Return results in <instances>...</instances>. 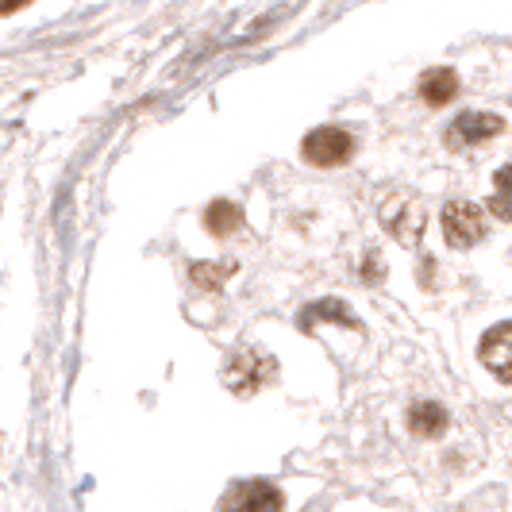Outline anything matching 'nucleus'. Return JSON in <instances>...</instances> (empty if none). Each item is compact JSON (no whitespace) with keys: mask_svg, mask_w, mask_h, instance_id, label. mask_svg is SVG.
I'll return each mask as SVG.
<instances>
[{"mask_svg":"<svg viewBox=\"0 0 512 512\" xmlns=\"http://www.w3.org/2000/svg\"><path fill=\"white\" fill-rule=\"evenodd\" d=\"M27 0H0V16H12V12H20Z\"/></svg>","mask_w":512,"mask_h":512,"instance_id":"nucleus-13","label":"nucleus"},{"mask_svg":"<svg viewBox=\"0 0 512 512\" xmlns=\"http://www.w3.org/2000/svg\"><path fill=\"white\" fill-rule=\"evenodd\" d=\"M205 228L224 239V235L243 228V212L231 205V201H216V205H208V212H205Z\"/></svg>","mask_w":512,"mask_h":512,"instance_id":"nucleus-10","label":"nucleus"},{"mask_svg":"<svg viewBox=\"0 0 512 512\" xmlns=\"http://www.w3.org/2000/svg\"><path fill=\"white\" fill-rule=\"evenodd\" d=\"M301 154L312 166H343L355 154V139H351V131L343 128H316L308 131Z\"/></svg>","mask_w":512,"mask_h":512,"instance_id":"nucleus-4","label":"nucleus"},{"mask_svg":"<svg viewBox=\"0 0 512 512\" xmlns=\"http://www.w3.org/2000/svg\"><path fill=\"white\" fill-rule=\"evenodd\" d=\"M409 428H412V436L436 439L447 432V412H443V405H436V401H420V405H412V412H409Z\"/></svg>","mask_w":512,"mask_h":512,"instance_id":"nucleus-9","label":"nucleus"},{"mask_svg":"<svg viewBox=\"0 0 512 512\" xmlns=\"http://www.w3.org/2000/svg\"><path fill=\"white\" fill-rule=\"evenodd\" d=\"M505 128L501 116H486V112H466L459 124L451 128V143L459 147H470V143H482V139H493L497 131Z\"/></svg>","mask_w":512,"mask_h":512,"instance_id":"nucleus-7","label":"nucleus"},{"mask_svg":"<svg viewBox=\"0 0 512 512\" xmlns=\"http://www.w3.org/2000/svg\"><path fill=\"white\" fill-rule=\"evenodd\" d=\"M482 362L486 370L497 374V382H512V324H497L493 332L482 339Z\"/></svg>","mask_w":512,"mask_h":512,"instance_id":"nucleus-6","label":"nucleus"},{"mask_svg":"<svg viewBox=\"0 0 512 512\" xmlns=\"http://www.w3.org/2000/svg\"><path fill=\"white\" fill-rule=\"evenodd\" d=\"M228 274H231V266H220V270H212V266H193V278L201 285H220Z\"/></svg>","mask_w":512,"mask_h":512,"instance_id":"nucleus-12","label":"nucleus"},{"mask_svg":"<svg viewBox=\"0 0 512 512\" xmlns=\"http://www.w3.org/2000/svg\"><path fill=\"white\" fill-rule=\"evenodd\" d=\"M285 497L270 482H235L220 501V512H282Z\"/></svg>","mask_w":512,"mask_h":512,"instance_id":"nucleus-2","label":"nucleus"},{"mask_svg":"<svg viewBox=\"0 0 512 512\" xmlns=\"http://www.w3.org/2000/svg\"><path fill=\"white\" fill-rule=\"evenodd\" d=\"M274 374H278L274 359H266V355H258V351H235L228 359V366H224V382H228V389H235V393H251V389L270 382Z\"/></svg>","mask_w":512,"mask_h":512,"instance_id":"nucleus-3","label":"nucleus"},{"mask_svg":"<svg viewBox=\"0 0 512 512\" xmlns=\"http://www.w3.org/2000/svg\"><path fill=\"white\" fill-rule=\"evenodd\" d=\"M493 208L501 220H509V170H497V197H493Z\"/></svg>","mask_w":512,"mask_h":512,"instance_id":"nucleus-11","label":"nucleus"},{"mask_svg":"<svg viewBox=\"0 0 512 512\" xmlns=\"http://www.w3.org/2000/svg\"><path fill=\"white\" fill-rule=\"evenodd\" d=\"M443 235L459 251L474 247L486 235V212L478 205H470V201H451V205L443 208Z\"/></svg>","mask_w":512,"mask_h":512,"instance_id":"nucleus-1","label":"nucleus"},{"mask_svg":"<svg viewBox=\"0 0 512 512\" xmlns=\"http://www.w3.org/2000/svg\"><path fill=\"white\" fill-rule=\"evenodd\" d=\"M455 93H459V74L451 66H436V70H428L420 77V97L428 104H436V108L451 101Z\"/></svg>","mask_w":512,"mask_h":512,"instance_id":"nucleus-8","label":"nucleus"},{"mask_svg":"<svg viewBox=\"0 0 512 512\" xmlns=\"http://www.w3.org/2000/svg\"><path fill=\"white\" fill-rule=\"evenodd\" d=\"M382 220H385V228L393 231V239H401L405 247H412V243L424 235L428 212L420 208L416 197H393V201H385Z\"/></svg>","mask_w":512,"mask_h":512,"instance_id":"nucleus-5","label":"nucleus"}]
</instances>
